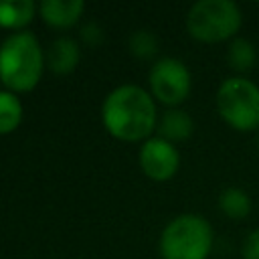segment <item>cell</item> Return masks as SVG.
<instances>
[{
	"mask_svg": "<svg viewBox=\"0 0 259 259\" xmlns=\"http://www.w3.org/2000/svg\"><path fill=\"white\" fill-rule=\"evenodd\" d=\"M255 144H257V152H259V130H257V140H255Z\"/></svg>",
	"mask_w": 259,
	"mask_h": 259,
	"instance_id": "cell-18",
	"label": "cell"
},
{
	"mask_svg": "<svg viewBox=\"0 0 259 259\" xmlns=\"http://www.w3.org/2000/svg\"><path fill=\"white\" fill-rule=\"evenodd\" d=\"M241 259H259V227L247 233L241 247Z\"/></svg>",
	"mask_w": 259,
	"mask_h": 259,
	"instance_id": "cell-16",
	"label": "cell"
},
{
	"mask_svg": "<svg viewBox=\"0 0 259 259\" xmlns=\"http://www.w3.org/2000/svg\"><path fill=\"white\" fill-rule=\"evenodd\" d=\"M105 130L125 142L148 140L158 125V111L152 93L140 85H119L107 93L101 107Z\"/></svg>",
	"mask_w": 259,
	"mask_h": 259,
	"instance_id": "cell-1",
	"label": "cell"
},
{
	"mask_svg": "<svg viewBox=\"0 0 259 259\" xmlns=\"http://www.w3.org/2000/svg\"><path fill=\"white\" fill-rule=\"evenodd\" d=\"M241 26L243 12L233 0H198L186 12V30L198 42H231Z\"/></svg>",
	"mask_w": 259,
	"mask_h": 259,
	"instance_id": "cell-4",
	"label": "cell"
},
{
	"mask_svg": "<svg viewBox=\"0 0 259 259\" xmlns=\"http://www.w3.org/2000/svg\"><path fill=\"white\" fill-rule=\"evenodd\" d=\"M45 55L30 30L8 34L0 45V81L10 91H30L42 75Z\"/></svg>",
	"mask_w": 259,
	"mask_h": 259,
	"instance_id": "cell-2",
	"label": "cell"
},
{
	"mask_svg": "<svg viewBox=\"0 0 259 259\" xmlns=\"http://www.w3.org/2000/svg\"><path fill=\"white\" fill-rule=\"evenodd\" d=\"M217 113L235 132L259 130V85L249 77H227L214 95Z\"/></svg>",
	"mask_w": 259,
	"mask_h": 259,
	"instance_id": "cell-5",
	"label": "cell"
},
{
	"mask_svg": "<svg viewBox=\"0 0 259 259\" xmlns=\"http://www.w3.org/2000/svg\"><path fill=\"white\" fill-rule=\"evenodd\" d=\"M259 55H257V47L245 38V36H237L229 42L227 47V63L229 67L235 71V75L247 77V73H251L257 67Z\"/></svg>",
	"mask_w": 259,
	"mask_h": 259,
	"instance_id": "cell-11",
	"label": "cell"
},
{
	"mask_svg": "<svg viewBox=\"0 0 259 259\" xmlns=\"http://www.w3.org/2000/svg\"><path fill=\"white\" fill-rule=\"evenodd\" d=\"M22 119V103L12 91H0V134H10Z\"/></svg>",
	"mask_w": 259,
	"mask_h": 259,
	"instance_id": "cell-14",
	"label": "cell"
},
{
	"mask_svg": "<svg viewBox=\"0 0 259 259\" xmlns=\"http://www.w3.org/2000/svg\"><path fill=\"white\" fill-rule=\"evenodd\" d=\"M81 38L87 42V45H99L103 40V32H101V26L95 24V22H87L81 26Z\"/></svg>",
	"mask_w": 259,
	"mask_h": 259,
	"instance_id": "cell-17",
	"label": "cell"
},
{
	"mask_svg": "<svg viewBox=\"0 0 259 259\" xmlns=\"http://www.w3.org/2000/svg\"><path fill=\"white\" fill-rule=\"evenodd\" d=\"M217 202H219L221 212L227 219H233V221L247 219L251 214V208H253V200H251L249 192L245 188H241V186H227V188H223Z\"/></svg>",
	"mask_w": 259,
	"mask_h": 259,
	"instance_id": "cell-12",
	"label": "cell"
},
{
	"mask_svg": "<svg viewBox=\"0 0 259 259\" xmlns=\"http://www.w3.org/2000/svg\"><path fill=\"white\" fill-rule=\"evenodd\" d=\"M158 134L160 138L176 144V142H184L192 136L194 132V121L190 117L188 111L180 109V107H168L162 117L158 119Z\"/></svg>",
	"mask_w": 259,
	"mask_h": 259,
	"instance_id": "cell-9",
	"label": "cell"
},
{
	"mask_svg": "<svg viewBox=\"0 0 259 259\" xmlns=\"http://www.w3.org/2000/svg\"><path fill=\"white\" fill-rule=\"evenodd\" d=\"M83 0H42L38 4V12L42 20L55 28L73 26L83 14Z\"/></svg>",
	"mask_w": 259,
	"mask_h": 259,
	"instance_id": "cell-8",
	"label": "cell"
},
{
	"mask_svg": "<svg viewBox=\"0 0 259 259\" xmlns=\"http://www.w3.org/2000/svg\"><path fill=\"white\" fill-rule=\"evenodd\" d=\"M127 47L138 59H152L158 53V38L152 30L140 28V30L132 32V36L127 40Z\"/></svg>",
	"mask_w": 259,
	"mask_h": 259,
	"instance_id": "cell-15",
	"label": "cell"
},
{
	"mask_svg": "<svg viewBox=\"0 0 259 259\" xmlns=\"http://www.w3.org/2000/svg\"><path fill=\"white\" fill-rule=\"evenodd\" d=\"M138 162H140L142 172L148 178H152L156 182H166L178 172L180 154L172 142L156 136V138H148L142 144Z\"/></svg>",
	"mask_w": 259,
	"mask_h": 259,
	"instance_id": "cell-7",
	"label": "cell"
},
{
	"mask_svg": "<svg viewBox=\"0 0 259 259\" xmlns=\"http://www.w3.org/2000/svg\"><path fill=\"white\" fill-rule=\"evenodd\" d=\"M32 0H0V26L4 28H22L34 16Z\"/></svg>",
	"mask_w": 259,
	"mask_h": 259,
	"instance_id": "cell-13",
	"label": "cell"
},
{
	"mask_svg": "<svg viewBox=\"0 0 259 259\" xmlns=\"http://www.w3.org/2000/svg\"><path fill=\"white\" fill-rule=\"evenodd\" d=\"M79 57H81V51H79L77 40H73L71 36H59L53 40L47 59H49V67L55 73L65 75L77 67Z\"/></svg>",
	"mask_w": 259,
	"mask_h": 259,
	"instance_id": "cell-10",
	"label": "cell"
},
{
	"mask_svg": "<svg viewBox=\"0 0 259 259\" xmlns=\"http://www.w3.org/2000/svg\"><path fill=\"white\" fill-rule=\"evenodd\" d=\"M152 97L168 107H178L192 89V75L184 61L176 57H162L158 59L148 75Z\"/></svg>",
	"mask_w": 259,
	"mask_h": 259,
	"instance_id": "cell-6",
	"label": "cell"
},
{
	"mask_svg": "<svg viewBox=\"0 0 259 259\" xmlns=\"http://www.w3.org/2000/svg\"><path fill=\"white\" fill-rule=\"evenodd\" d=\"M214 243V231L210 223L194 212L174 217L160 235L162 259H208Z\"/></svg>",
	"mask_w": 259,
	"mask_h": 259,
	"instance_id": "cell-3",
	"label": "cell"
}]
</instances>
